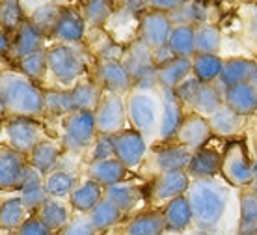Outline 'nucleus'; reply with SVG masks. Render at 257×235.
<instances>
[{
  "label": "nucleus",
  "instance_id": "56",
  "mask_svg": "<svg viewBox=\"0 0 257 235\" xmlns=\"http://www.w3.org/2000/svg\"><path fill=\"white\" fill-rule=\"evenodd\" d=\"M251 189L257 192V159L253 161V187Z\"/></svg>",
  "mask_w": 257,
  "mask_h": 235
},
{
  "label": "nucleus",
  "instance_id": "20",
  "mask_svg": "<svg viewBox=\"0 0 257 235\" xmlns=\"http://www.w3.org/2000/svg\"><path fill=\"white\" fill-rule=\"evenodd\" d=\"M257 75V62L251 58H227L224 60V69L220 75L218 84L222 88H231L238 84L251 83Z\"/></svg>",
  "mask_w": 257,
  "mask_h": 235
},
{
  "label": "nucleus",
  "instance_id": "3",
  "mask_svg": "<svg viewBox=\"0 0 257 235\" xmlns=\"http://www.w3.org/2000/svg\"><path fill=\"white\" fill-rule=\"evenodd\" d=\"M127 118L131 127L142 133L146 138H159L162 118L161 90L142 92L133 90L127 96Z\"/></svg>",
  "mask_w": 257,
  "mask_h": 235
},
{
  "label": "nucleus",
  "instance_id": "39",
  "mask_svg": "<svg viewBox=\"0 0 257 235\" xmlns=\"http://www.w3.org/2000/svg\"><path fill=\"white\" fill-rule=\"evenodd\" d=\"M196 34V54H218L222 49V32L216 25L205 23V25L194 26Z\"/></svg>",
  "mask_w": 257,
  "mask_h": 235
},
{
  "label": "nucleus",
  "instance_id": "21",
  "mask_svg": "<svg viewBox=\"0 0 257 235\" xmlns=\"http://www.w3.org/2000/svg\"><path fill=\"white\" fill-rule=\"evenodd\" d=\"M220 168H222V153L205 146L192 153L187 174L190 179H212L220 176Z\"/></svg>",
  "mask_w": 257,
  "mask_h": 235
},
{
  "label": "nucleus",
  "instance_id": "11",
  "mask_svg": "<svg viewBox=\"0 0 257 235\" xmlns=\"http://www.w3.org/2000/svg\"><path fill=\"white\" fill-rule=\"evenodd\" d=\"M116 159L127 166V170H136L146 161L148 155V138L136 129H123L121 133L112 136Z\"/></svg>",
  "mask_w": 257,
  "mask_h": 235
},
{
  "label": "nucleus",
  "instance_id": "25",
  "mask_svg": "<svg viewBox=\"0 0 257 235\" xmlns=\"http://www.w3.org/2000/svg\"><path fill=\"white\" fill-rule=\"evenodd\" d=\"M127 166L123 165L121 161H117L116 157L104 161H95L90 163L88 166V178L93 179L95 183H99L103 189H108L112 185H117L125 181L127 176Z\"/></svg>",
  "mask_w": 257,
  "mask_h": 235
},
{
  "label": "nucleus",
  "instance_id": "7",
  "mask_svg": "<svg viewBox=\"0 0 257 235\" xmlns=\"http://www.w3.org/2000/svg\"><path fill=\"white\" fill-rule=\"evenodd\" d=\"M97 121L93 110H77L65 116L64 133H62V147L71 153H82L90 149L95 142Z\"/></svg>",
  "mask_w": 257,
  "mask_h": 235
},
{
  "label": "nucleus",
  "instance_id": "23",
  "mask_svg": "<svg viewBox=\"0 0 257 235\" xmlns=\"http://www.w3.org/2000/svg\"><path fill=\"white\" fill-rule=\"evenodd\" d=\"M21 200L28 211H39V207L47 202V189H45V176H41L36 168L28 166L25 176V181L21 185Z\"/></svg>",
  "mask_w": 257,
  "mask_h": 235
},
{
  "label": "nucleus",
  "instance_id": "50",
  "mask_svg": "<svg viewBox=\"0 0 257 235\" xmlns=\"http://www.w3.org/2000/svg\"><path fill=\"white\" fill-rule=\"evenodd\" d=\"M99 229L95 228V224L91 222L90 215H82L73 218L64 229H62V235H97Z\"/></svg>",
  "mask_w": 257,
  "mask_h": 235
},
{
  "label": "nucleus",
  "instance_id": "17",
  "mask_svg": "<svg viewBox=\"0 0 257 235\" xmlns=\"http://www.w3.org/2000/svg\"><path fill=\"white\" fill-rule=\"evenodd\" d=\"M164 222H166V233L172 235H183L194 228V213L192 205L188 202L187 194L177 196L164 203L162 207Z\"/></svg>",
  "mask_w": 257,
  "mask_h": 235
},
{
  "label": "nucleus",
  "instance_id": "45",
  "mask_svg": "<svg viewBox=\"0 0 257 235\" xmlns=\"http://www.w3.org/2000/svg\"><path fill=\"white\" fill-rule=\"evenodd\" d=\"M60 12H62V6H58V4H41V6L34 8L28 21L47 38V36H52V32H54Z\"/></svg>",
  "mask_w": 257,
  "mask_h": 235
},
{
  "label": "nucleus",
  "instance_id": "51",
  "mask_svg": "<svg viewBox=\"0 0 257 235\" xmlns=\"http://www.w3.org/2000/svg\"><path fill=\"white\" fill-rule=\"evenodd\" d=\"M17 235H52V231L47 228V224L39 216H28L17 231Z\"/></svg>",
  "mask_w": 257,
  "mask_h": 235
},
{
  "label": "nucleus",
  "instance_id": "61",
  "mask_svg": "<svg viewBox=\"0 0 257 235\" xmlns=\"http://www.w3.org/2000/svg\"><path fill=\"white\" fill-rule=\"evenodd\" d=\"M2 2H4V0H0V6H2Z\"/></svg>",
  "mask_w": 257,
  "mask_h": 235
},
{
  "label": "nucleus",
  "instance_id": "41",
  "mask_svg": "<svg viewBox=\"0 0 257 235\" xmlns=\"http://www.w3.org/2000/svg\"><path fill=\"white\" fill-rule=\"evenodd\" d=\"M45 189L49 198L64 200V198H69L73 191L77 189V178L71 172L56 168L45 178Z\"/></svg>",
  "mask_w": 257,
  "mask_h": 235
},
{
  "label": "nucleus",
  "instance_id": "43",
  "mask_svg": "<svg viewBox=\"0 0 257 235\" xmlns=\"http://www.w3.org/2000/svg\"><path fill=\"white\" fill-rule=\"evenodd\" d=\"M121 216H123L121 209L106 196L97 203V207L90 213L91 222L95 224V228L99 231H106V229L114 228L116 224H119Z\"/></svg>",
  "mask_w": 257,
  "mask_h": 235
},
{
  "label": "nucleus",
  "instance_id": "40",
  "mask_svg": "<svg viewBox=\"0 0 257 235\" xmlns=\"http://www.w3.org/2000/svg\"><path fill=\"white\" fill-rule=\"evenodd\" d=\"M168 47L174 56L194 58L196 56V34L194 26H174L172 36L168 39Z\"/></svg>",
  "mask_w": 257,
  "mask_h": 235
},
{
  "label": "nucleus",
  "instance_id": "8",
  "mask_svg": "<svg viewBox=\"0 0 257 235\" xmlns=\"http://www.w3.org/2000/svg\"><path fill=\"white\" fill-rule=\"evenodd\" d=\"M4 133L10 147L23 155H30L45 140L43 127L34 118L26 116H12L8 121H4Z\"/></svg>",
  "mask_w": 257,
  "mask_h": 235
},
{
  "label": "nucleus",
  "instance_id": "31",
  "mask_svg": "<svg viewBox=\"0 0 257 235\" xmlns=\"http://www.w3.org/2000/svg\"><path fill=\"white\" fill-rule=\"evenodd\" d=\"M222 105H224V88L218 83L216 84L201 83L198 94H196V99H194L192 107H190V112H198V114L209 118Z\"/></svg>",
  "mask_w": 257,
  "mask_h": 235
},
{
  "label": "nucleus",
  "instance_id": "14",
  "mask_svg": "<svg viewBox=\"0 0 257 235\" xmlns=\"http://www.w3.org/2000/svg\"><path fill=\"white\" fill-rule=\"evenodd\" d=\"M211 136L212 129L211 123H209V118L198 114V112H187L179 127V133L175 136V142L188 147L190 151H198V149L207 146Z\"/></svg>",
  "mask_w": 257,
  "mask_h": 235
},
{
  "label": "nucleus",
  "instance_id": "49",
  "mask_svg": "<svg viewBox=\"0 0 257 235\" xmlns=\"http://www.w3.org/2000/svg\"><path fill=\"white\" fill-rule=\"evenodd\" d=\"M199 86H201V83H199L194 75H190L187 81H183V83L175 88V96H177V99H179V101L183 103V107L188 108V110H190L194 99H196V94H198Z\"/></svg>",
  "mask_w": 257,
  "mask_h": 235
},
{
  "label": "nucleus",
  "instance_id": "29",
  "mask_svg": "<svg viewBox=\"0 0 257 235\" xmlns=\"http://www.w3.org/2000/svg\"><path fill=\"white\" fill-rule=\"evenodd\" d=\"M174 26H198L211 23L209 21V6L205 0H185L179 8L170 13Z\"/></svg>",
  "mask_w": 257,
  "mask_h": 235
},
{
  "label": "nucleus",
  "instance_id": "38",
  "mask_svg": "<svg viewBox=\"0 0 257 235\" xmlns=\"http://www.w3.org/2000/svg\"><path fill=\"white\" fill-rule=\"evenodd\" d=\"M26 213L28 209L25 207V203L21 200V196L8 198L0 203V228L13 231V229H19L23 224L26 222Z\"/></svg>",
  "mask_w": 257,
  "mask_h": 235
},
{
  "label": "nucleus",
  "instance_id": "2",
  "mask_svg": "<svg viewBox=\"0 0 257 235\" xmlns=\"http://www.w3.org/2000/svg\"><path fill=\"white\" fill-rule=\"evenodd\" d=\"M0 97L12 116L36 118L45 112V92L23 73L6 71L0 75Z\"/></svg>",
  "mask_w": 257,
  "mask_h": 235
},
{
  "label": "nucleus",
  "instance_id": "10",
  "mask_svg": "<svg viewBox=\"0 0 257 235\" xmlns=\"http://www.w3.org/2000/svg\"><path fill=\"white\" fill-rule=\"evenodd\" d=\"M174 23L170 19V13L148 10L140 15L138 21V39H142L151 51H157L161 47H166L168 39L172 36Z\"/></svg>",
  "mask_w": 257,
  "mask_h": 235
},
{
  "label": "nucleus",
  "instance_id": "12",
  "mask_svg": "<svg viewBox=\"0 0 257 235\" xmlns=\"http://www.w3.org/2000/svg\"><path fill=\"white\" fill-rule=\"evenodd\" d=\"M190 183H192V179L187 174V170L161 172L149 183V196L153 202L168 203L174 198L187 194Z\"/></svg>",
  "mask_w": 257,
  "mask_h": 235
},
{
  "label": "nucleus",
  "instance_id": "34",
  "mask_svg": "<svg viewBox=\"0 0 257 235\" xmlns=\"http://www.w3.org/2000/svg\"><path fill=\"white\" fill-rule=\"evenodd\" d=\"M60 155L62 149L56 142L52 140H43L32 153H30V166L41 174V176H49L51 172L56 170L60 163Z\"/></svg>",
  "mask_w": 257,
  "mask_h": 235
},
{
  "label": "nucleus",
  "instance_id": "36",
  "mask_svg": "<svg viewBox=\"0 0 257 235\" xmlns=\"http://www.w3.org/2000/svg\"><path fill=\"white\" fill-rule=\"evenodd\" d=\"M38 216L47 224V228L54 231H62V229L71 222L69 207L64 203V200H56V198H47V202L39 207Z\"/></svg>",
  "mask_w": 257,
  "mask_h": 235
},
{
  "label": "nucleus",
  "instance_id": "46",
  "mask_svg": "<svg viewBox=\"0 0 257 235\" xmlns=\"http://www.w3.org/2000/svg\"><path fill=\"white\" fill-rule=\"evenodd\" d=\"M45 110L52 116H69L75 112L71 90H49L45 92Z\"/></svg>",
  "mask_w": 257,
  "mask_h": 235
},
{
  "label": "nucleus",
  "instance_id": "27",
  "mask_svg": "<svg viewBox=\"0 0 257 235\" xmlns=\"http://www.w3.org/2000/svg\"><path fill=\"white\" fill-rule=\"evenodd\" d=\"M166 222L162 209H148L135 215L125 226V235H164Z\"/></svg>",
  "mask_w": 257,
  "mask_h": 235
},
{
  "label": "nucleus",
  "instance_id": "62",
  "mask_svg": "<svg viewBox=\"0 0 257 235\" xmlns=\"http://www.w3.org/2000/svg\"><path fill=\"white\" fill-rule=\"evenodd\" d=\"M12 235H17V233H12Z\"/></svg>",
  "mask_w": 257,
  "mask_h": 235
},
{
  "label": "nucleus",
  "instance_id": "55",
  "mask_svg": "<svg viewBox=\"0 0 257 235\" xmlns=\"http://www.w3.org/2000/svg\"><path fill=\"white\" fill-rule=\"evenodd\" d=\"M185 235H216V233H211V231H203V229H190V231H187Z\"/></svg>",
  "mask_w": 257,
  "mask_h": 235
},
{
  "label": "nucleus",
  "instance_id": "54",
  "mask_svg": "<svg viewBox=\"0 0 257 235\" xmlns=\"http://www.w3.org/2000/svg\"><path fill=\"white\" fill-rule=\"evenodd\" d=\"M6 54H12V38L8 32L0 30V56H6Z\"/></svg>",
  "mask_w": 257,
  "mask_h": 235
},
{
  "label": "nucleus",
  "instance_id": "5",
  "mask_svg": "<svg viewBox=\"0 0 257 235\" xmlns=\"http://www.w3.org/2000/svg\"><path fill=\"white\" fill-rule=\"evenodd\" d=\"M133 79V88L142 92L159 90V65L155 64L153 51L142 39L131 41L121 60Z\"/></svg>",
  "mask_w": 257,
  "mask_h": 235
},
{
  "label": "nucleus",
  "instance_id": "6",
  "mask_svg": "<svg viewBox=\"0 0 257 235\" xmlns=\"http://www.w3.org/2000/svg\"><path fill=\"white\" fill-rule=\"evenodd\" d=\"M220 178L233 189L244 191L253 187V163L242 140H231L224 147Z\"/></svg>",
  "mask_w": 257,
  "mask_h": 235
},
{
  "label": "nucleus",
  "instance_id": "37",
  "mask_svg": "<svg viewBox=\"0 0 257 235\" xmlns=\"http://www.w3.org/2000/svg\"><path fill=\"white\" fill-rule=\"evenodd\" d=\"M69 90L75 112L77 110H95L101 97H103V88L95 81H82V83H77Z\"/></svg>",
  "mask_w": 257,
  "mask_h": 235
},
{
  "label": "nucleus",
  "instance_id": "4",
  "mask_svg": "<svg viewBox=\"0 0 257 235\" xmlns=\"http://www.w3.org/2000/svg\"><path fill=\"white\" fill-rule=\"evenodd\" d=\"M49 73L62 86H75L88 67V56L80 45L56 43L47 49Z\"/></svg>",
  "mask_w": 257,
  "mask_h": 235
},
{
  "label": "nucleus",
  "instance_id": "32",
  "mask_svg": "<svg viewBox=\"0 0 257 235\" xmlns=\"http://www.w3.org/2000/svg\"><path fill=\"white\" fill-rule=\"evenodd\" d=\"M209 123H211L212 134L229 138L240 133V129L244 125V116L237 114L233 108L222 105L214 114L209 116Z\"/></svg>",
  "mask_w": 257,
  "mask_h": 235
},
{
  "label": "nucleus",
  "instance_id": "24",
  "mask_svg": "<svg viewBox=\"0 0 257 235\" xmlns=\"http://www.w3.org/2000/svg\"><path fill=\"white\" fill-rule=\"evenodd\" d=\"M43 49H45V36L30 21H26L12 38V54L17 60Z\"/></svg>",
  "mask_w": 257,
  "mask_h": 235
},
{
  "label": "nucleus",
  "instance_id": "44",
  "mask_svg": "<svg viewBox=\"0 0 257 235\" xmlns=\"http://www.w3.org/2000/svg\"><path fill=\"white\" fill-rule=\"evenodd\" d=\"M26 15L21 0H4L0 6V30L15 34L26 23Z\"/></svg>",
  "mask_w": 257,
  "mask_h": 235
},
{
  "label": "nucleus",
  "instance_id": "42",
  "mask_svg": "<svg viewBox=\"0 0 257 235\" xmlns=\"http://www.w3.org/2000/svg\"><path fill=\"white\" fill-rule=\"evenodd\" d=\"M114 0H88L84 4L82 15L86 19V25L91 28H103L114 17Z\"/></svg>",
  "mask_w": 257,
  "mask_h": 235
},
{
  "label": "nucleus",
  "instance_id": "9",
  "mask_svg": "<svg viewBox=\"0 0 257 235\" xmlns=\"http://www.w3.org/2000/svg\"><path fill=\"white\" fill-rule=\"evenodd\" d=\"M95 121L99 134H114L121 133L123 129H127V99L125 96H117V94H110L103 92V97L97 105Z\"/></svg>",
  "mask_w": 257,
  "mask_h": 235
},
{
  "label": "nucleus",
  "instance_id": "28",
  "mask_svg": "<svg viewBox=\"0 0 257 235\" xmlns=\"http://www.w3.org/2000/svg\"><path fill=\"white\" fill-rule=\"evenodd\" d=\"M103 198H104V189L99 183H95L93 179L88 178L86 181L77 185V189L69 196V202H71V207L75 211L82 213V215H90Z\"/></svg>",
  "mask_w": 257,
  "mask_h": 235
},
{
  "label": "nucleus",
  "instance_id": "58",
  "mask_svg": "<svg viewBox=\"0 0 257 235\" xmlns=\"http://www.w3.org/2000/svg\"><path fill=\"white\" fill-rule=\"evenodd\" d=\"M45 4H58V2H62V0H43Z\"/></svg>",
  "mask_w": 257,
  "mask_h": 235
},
{
  "label": "nucleus",
  "instance_id": "35",
  "mask_svg": "<svg viewBox=\"0 0 257 235\" xmlns=\"http://www.w3.org/2000/svg\"><path fill=\"white\" fill-rule=\"evenodd\" d=\"M224 69V58L218 54H196L192 58V75L203 84H216Z\"/></svg>",
  "mask_w": 257,
  "mask_h": 235
},
{
  "label": "nucleus",
  "instance_id": "18",
  "mask_svg": "<svg viewBox=\"0 0 257 235\" xmlns=\"http://www.w3.org/2000/svg\"><path fill=\"white\" fill-rule=\"evenodd\" d=\"M84 34H86V19L82 13L73 8H62L52 38H56L60 43L78 45L84 39Z\"/></svg>",
  "mask_w": 257,
  "mask_h": 235
},
{
  "label": "nucleus",
  "instance_id": "33",
  "mask_svg": "<svg viewBox=\"0 0 257 235\" xmlns=\"http://www.w3.org/2000/svg\"><path fill=\"white\" fill-rule=\"evenodd\" d=\"M104 196L116 203L117 207L121 209L123 215H128V213H133L138 207V203L144 198V194H142L140 187L127 183V181H121V183L104 189Z\"/></svg>",
  "mask_w": 257,
  "mask_h": 235
},
{
  "label": "nucleus",
  "instance_id": "59",
  "mask_svg": "<svg viewBox=\"0 0 257 235\" xmlns=\"http://www.w3.org/2000/svg\"><path fill=\"white\" fill-rule=\"evenodd\" d=\"M2 131H4V121H2V116H0V134H2Z\"/></svg>",
  "mask_w": 257,
  "mask_h": 235
},
{
  "label": "nucleus",
  "instance_id": "60",
  "mask_svg": "<svg viewBox=\"0 0 257 235\" xmlns=\"http://www.w3.org/2000/svg\"><path fill=\"white\" fill-rule=\"evenodd\" d=\"M251 84H253V86H255V90H257V75H255V79L251 81Z\"/></svg>",
  "mask_w": 257,
  "mask_h": 235
},
{
  "label": "nucleus",
  "instance_id": "30",
  "mask_svg": "<svg viewBox=\"0 0 257 235\" xmlns=\"http://www.w3.org/2000/svg\"><path fill=\"white\" fill-rule=\"evenodd\" d=\"M235 235H257V192L244 189L238 196V220Z\"/></svg>",
  "mask_w": 257,
  "mask_h": 235
},
{
  "label": "nucleus",
  "instance_id": "26",
  "mask_svg": "<svg viewBox=\"0 0 257 235\" xmlns=\"http://www.w3.org/2000/svg\"><path fill=\"white\" fill-rule=\"evenodd\" d=\"M192 75V58L174 56L166 64L159 65V88L175 90Z\"/></svg>",
  "mask_w": 257,
  "mask_h": 235
},
{
  "label": "nucleus",
  "instance_id": "13",
  "mask_svg": "<svg viewBox=\"0 0 257 235\" xmlns=\"http://www.w3.org/2000/svg\"><path fill=\"white\" fill-rule=\"evenodd\" d=\"M95 83L103 88V92L128 96L133 92V79L121 60L99 62L95 67Z\"/></svg>",
  "mask_w": 257,
  "mask_h": 235
},
{
  "label": "nucleus",
  "instance_id": "53",
  "mask_svg": "<svg viewBox=\"0 0 257 235\" xmlns=\"http://www.w3.org/2000/svg\"><path fill=\"white\" fill-rule=\"evenodd\" d=\"M185 0H148V4L151 10H157V12H164V13H172L175 8H179Z\"/></svg>",
  "mask_w": 257,
  "mask_h": 235
},
{
  "label": "nucleus",
  "instance_id": "48",
  "mask_svg": "<svg viewBox=\"0 0 257 235\" xmlns=\"http://www.w3.org/2000/svg\"><path fill=\"white\" fill-rule=\"evenodd\" d=\"M112 157H116L112 136H110V134H97L95 142H93L90 147V163L112 159Z\"/></svg>",
  "mask_w": 257,
  "mask_h": 235
},
{
  "label": "nucleus",
  "instance_id": "47",
  "mask_svg": "<svg viewBox=\"0 0 257 235\" xmlns=\"http://www.w3.org/2000/svg\"><path fill=\"white\" fill-rule=\"evenodd\" d=\"M21 73L25 76H28L30 81H41L49 71V60H47V49L38 51L34 54L21 58L19 60Z\"/></svg>",
  "mask_w": 257,
  "mask_h": 235
},
{
  "label": "nucleus",
  "instance_id": "15",
  "mask_svg": "<svg viewBox=\"0 0 257 235\" xmlns=\"http://www.w3.org/2000/svg\"><path fill=\"white\" fill-rule=\"evenodd\" d=\"M161 90V88H159ZM162 97V118H161V129H159V140L168 144L175 142V136L179 133V127L185 120V107L177 99L175 90H161Z\"/></svg>",
  "mask_w": 257,
  "mask_h": 235
},
{
  "label": "nucleus",
  "instance_id": "22",
  "mask_svg": "<svg viewBox=\"0 0 257 235\" xmlns=\"http://www.w3.org/2000/svg\"><path fill=\"white\" fill-rule=\"evenodd\" d=\"M224 105L233 108L237 114L248 116L257 112V90L251 83L224 88Z\"/></svg>",
  "mask_w": 257,
  "mask_h": 235
},
{
  "label": "nucleus",
  "instance_id": "16",
  "mask_svg": "<svg viewBox=\"0 0 257 235\" xmlns=\"http://www.w3.org/2000/svg\"><path fill=\"white\" fill-rule=\"evenodd\" d=\"M25 155L15 151L12 147L0 149V191H13L21 189L28 170Z\"/></svg>",
  "mask_w": 257,
  "mask_h": 235
},
{
  "label": "nucleus",
  "instance_id": "19",
  "mask_svg": "<svg viewBox=\"0 0 257 235\" xmlns=\"http://www.w3.org/2000/svg\"><path fill=\"white\" fill-rule=\"evenodd\" d=\"M192 153L188 147L181 146L177 142H168L157 147L153 153V166L157 174L161 172H174V170H187L188 163L192 159Z\"/></svg>",
  "mask_w": 257,
  "mask_h": 235
},
{
  "label": "nucleus",
  "instance_id": "1",
  "mask_svg": "<svg viewBox=\"0 0 257 235\" xmlns=\"http://www.w3.org/2000/svg\"><path fill=\"white\" fill-rule=\"evenodd\" d=\"M233 187L224 179H192L187 198L192 205L194 228L220 235L227 220L233 200Z\"/></svg>",
  "mask_w": 257,
  "mask_h": 235
},
{
  "label": "nucleus",
  "instance_id": "52",
  "mask_svg": "<svg viewBox=\"0 0 257 235\" xmlns=\"http://www.w3.org/2000/svg\"><path fill=\"white\" fill-rule=\"evenodd\" d=\"M119 4L131 15H144L149 8L148 0H119Z\"/></svg>",
  "mask_w": 257,
  "mask_h": 235
},
{
  "label": "nucleus",
  "instance_id": "57",
  "mask_svg": "<svg viewBox=\"0 0 257 235\" xmlns=\"http://www.w3.org/2000/svg\"><path fill=\"white\" fill-rule=\"evenodd\" d=\"M6 112V107H4V101H2V97H0V116Z\"/></svg>",
  "mask_w": 257,
  "mask_h": 235
}]
</instances>
